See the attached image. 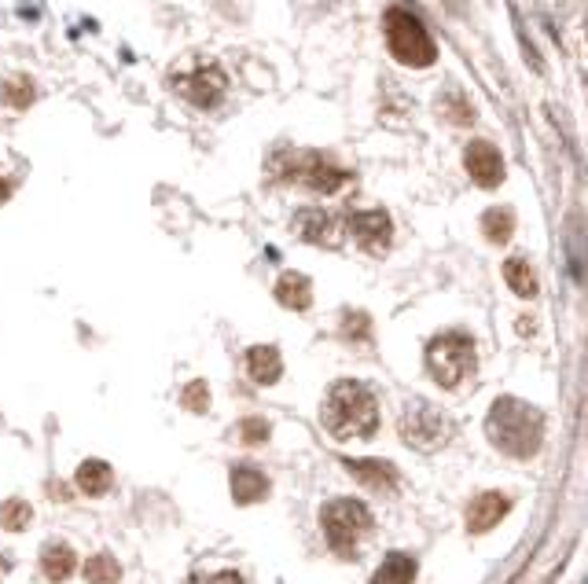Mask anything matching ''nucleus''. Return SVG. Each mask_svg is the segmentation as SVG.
Here are the masks:
<instances>
[{"mask_svg":"<svg viewBox=\"0 0 588 584\" xmlns=\"http://www.w3.org/2000/svg\"><path fill=\"white\" fill-rule=\"evenodd\" d=\"M320 419H324V430L335 441L372 438L375 430H379V405H375L372 390L364 382L342 379L324 397Z\"/></svg>","mask_w":588,"mask_h":584,"instance_id":"f257e3e1","label":"nucleus"},{"mask_svg":"<svg viewBox=\"0 0 588 584\" xmlns=\"http://www.w3.org/2000/svg\"><path fill=\"white\" fill-rule=\"evenodd\" d=\"M486 434L493 441V449H500L504 456L530 460L544 441V416L519 397H500L497 405L489 408Z\"/></svg>","mask_w":588,"mask_h":584,"instance_id":"f03ea898","label":"nucleus"},{"mask_svg":"<svg viewBox=\"0 0 588 584\" xmlns=\"http://www.w3.org/2000/svg\"><path fill=\"white\" fill-rule=\"evenodd\" d=\"M272 177L331 195L350 180V169H342L335 158L320 155V151H287V155L272 158Z\"/></svg>","mask_w":588,"mask_h":584,"instance_id":"7ed1b4c3","label":"nucleus"},{"mask_svg":"<svg viewBox=\"0 0 588 584\" xmlns=\"http://www.w3.org/2000/svg\"><path fill=\"white\" fill-rule=\"evenodd\" d=\"M478 357H475V342L464 335V331H445V335L430 338L427 346V368L434 375L438 386L445 390H456L460 382L475 371Z\"/></svg>","mask_w":588,"mask_h":584,"instance_id":"20e7f679","label":"nucleus"},{"mask_svg":"<svg viewBox=\"0 0 588 584\" xmlns=\"http://www.w3.org/2000/svg\"><path fill=\"white\" fill-rule=\"evenodd\" d=\"M386 30V45L394 52V59H401L405 67H430L438 48L430 41L427 26L419 23L416 15H408L405 8H390L383 19Z\"/></svg>","mask_w":588,"mask_h":584,"instance_id":"39448f33","label":"nucleus"},{"mask_svg":"<svg viewBox=\"0 0 588 584\" xmlns=\"http://www.w3.org/2000/svg\"><path fill=\"white\" fill-rule=\"evenodd\" d=\"M320 522H324V533L339 555H353V548L372 533V511L361 500H331L320 511Z\"/></svg>","mask_w":588,"mask_h":584,"instance_id":"423d86ee","label":"nucleus"},{"mask_svg":"<svg viewBox=\"0 0 588 584\" xmlns=\"http://www.w3.org/2000/svg\"><path fill=\"white\" fill-rule=\"evenodd\" d=\"M170 89L195 107H217L228 89V78L217 63H177L170 70Z\"/></svg>","mask_w":588,"mask_h":584,"instance_id":"0eeeda50","label":"nucleus"},{"mask_svg":"<svg viewBox=\"0 0 588 584\" xmlns=\"http://www.w3.org/2000/svg\"><path fill=\"white\" fill-rule=\"evenodd\" d=\"M401 438H405L408 449L434 452L449 441V419L441 416L434 405H427V401H416L405 412V419H401Z\"/></svg>","mask_w":588,"mask_h":584,"instance_id":"6e6552de","label":"nucleus"},{"mask_svg":"<svg viewBox=\"0 0 588 584\" xmlns=\"http://www.w3.org/2000/svg\"><path fill=\"white\" fill-rule=\"evenodd\" d=\"M342 232H350L357 239V247L368 250V254H386L390 236H394L390 217L383 210H353V214L342 217Z\"/></svg>","mask_w":588,"mask_h":584,"instance_id":"1a4fd4ad","label":"nucleus"},{"mask_svg":"<svg viewBox=\"0 0 588 584\" xmlns=\"http://www.w3.org/2000/svg\"><path fill=\"white\" fill-rule=\"evenodd\" d=\"M294 232L309 239L313 247H339L342 243V217L328 210H298L294 217Z\"/></svg>","mask_w":588,"mask_h":584,"instance_id":"9d476101","label":"nucleus"},{"mask_svg":"<svg viewBox=\"0 0 588 584\" xmlns=\"http://www.w3.org/2000/svg\"><path fill=\"white\" fill-rule=\"evenodd\" d=\"M464 166H467V173L475 177V184H482V188H497L500 180H504V158H500V151L489 144V140L467 144Z\"/></svg>","mask_w":588,"mask_h":584,"instance_id":"9b49d317","label":"nucleus"},{"mask_svg":"<svg viewBox=\"0 0 588 584\" xmlns=\"http://www.w3.org/2000/svg\"><path fill=\"white\" fill-rule=\"evenodd\" d=\"M508 496L504 493H482L471 500L467 507V533H486L500 522V518L508 515Z\"/></svg>","mask_w":588,"mask_h":584,"instance_id":"f8f14e48","label":"nucleus"},{"mask_svg":"<svg viewBox=\"0 0 588 584\" xmlns=\"http://www.w3.org/2000/svg\"><path fill=\"white\" fill-rule=\"evenodd\" d=\"M280 371H283V360H280V349H276V346L247 349V375H250V382H258V386H272V382L280 379Z\"/></svg>","mask_w":588,"mask_h":584,"instance_id":"ddd939ff","label":"nucleus"},{"mask_svg":"<svg viewBox=\"0 0 588 584\" xmlns=\"http://www.w3.org/2000/svg\"><path fill=\"white\" fill-rule=\"evenodd\" d=\"M269 496V478L258 467H236L232 471V500L236 504H258Z\"/></svg>","mask_w":588,"mask_h":584,"instance_id":"4468645a","label":"nucleus"},{"mask_svg":"<svg viewBox=\"0 0 588 584\" xmlns=\"http://www.w3.org/2000/svg\"><path fill=\"white\" fill-rule=\"evenodd\" d=\"M346 471H350L357 482L368 485V489H379V493L397 485V471L386 460H346Z\"/></svg>","mask_w":588,"mask_h":584,"instance_id":"2eb2a0df","label":"nucleus"},{"mask_svg":"<svg viewBox=\"0 0 588 584\" xmlns=\"http://www.w3.org/2000/svg\"><path fill=\"white\" fill-rule=\"evenodd\" d=\"M276 302L287 305V309H309L313 305V287L302 272H283L280 280H276Z\"/></svg>","mask_w":588,"mask_h":584,"instance_id":"dca6fc26","label":"nucleus"},{"mask_svg":"<svg viewBox=\"0 0 588 584\" xmlns=\"http://www.w3.org/2000/svg\"><path fill=\"white\" fill-rule=\"evenodd\" d=\"M74 566H78V555H74L70 544H59V540L45 544V551H41V570H45L48 581H67L70 573H74Z\"/></svg>","mask_w":588,"mask_h":584,"instance_id":"f3484780","label":"nucleus"},{"mask_svg":"<svg viewBox=\"0 0 588 584\" xmlns=\"http://www.w3.org/2000/svg\"><path fill=\"white\" fill-rule=\"evenodd\" d=\"M111 482H114L111 463H103V460H85V463L78 467V489H81V493L103 496L107 489H111Z\"/></svg>","mask_w":588,"mask_h":584,"instance_id":"a211bd4d","label":"nucleus"},{"mask_svg":"<svg viewBox=\"0 0 588 584\" xmlns=\"http://www.w3.org/2000/svg\"><path fill=\"white\" fill-rule=\"evenodd\" d=\"M412 577H416V562L408 559V555H401V551H394V555H386L379 562L372 584H412Z\"/></svg>","mask_w":588,"mask_h":584,"instance_id":"6ab92c4d","label":"nucleus"},{"mask_svg":"<svg viewBox=\"0 0 588 584\" xmlns=\"http://www.w3.org/2000/svg\"><path fill=\"white\" fill-rule=\"evenodd\" d=\"M482 232H486L489 243H508L511 232H515V214L508 206H493L482 214Z\"/></svg>","mask_w":588,"mask_h":584,"instance_id":"aec40b11","label":"nucleus"},{"mask_svg":"<svg viewBox=\"0 0 588 584\" xmlns=\"http://www.w3.org/2000/svg\"><path fill=\"white\" fill-rule=\"evenodd\" d=\"M504 280L511 283V291L519 298H533L537 294V276H533V265L526 258H511L504 265Z\"/></svg>","mask_w":588,"mask_h":584,"instance_id":"412c9836","label":"nucleus"},{"mask_svg":"<svg viewBox=\"0 0 588 584\" xmlns=\"http://www.w3.org/2000/svg\"><path fill=\"white\" fill-rule=\"evenodd\" d=\"M0 100L8 103V107H15V111H23V107H30V103H34V81L23 78V74L4 78V81H0Z\"/></svg>","mask_w":588,"mask_h":584,"instance_id":"4be33fe9","label":"nucleus"},{"mask_svg":"<svg viewBox=\"0 0 588 584\" xmlns=\"http://www.w3.org/2000/svg\"><path fill=\"white\" fill-rule=\"evenodd\" d=\"M30 518H34V511L26 500H4L0 504V529H8V533H23L30 526Z\"/></svg>","mask_w":588,"mask_h":584,"instance_id":"5701e85b","label":"nucleus"},{"mask_svg":"<svg viewBox=\"0 0 588 584\" xmlns=\"http://www.w3.org/2000/svg\"><path fill=\"white\" fill-rule=\"evenodd\" d=\"M85 577H89V584H114L122 577V570H118V562H114L107 551H100V555H92V559L85 562Z\"/></svg>","mask_w":588,"mask_h":584,"instance_id":"b1692460","label":"nucleus"},{"mask_svg":"<svg viewBox=\"0 0 588 584\" xmlns=\"http://www.w3.org/2000/svg\"><path fill=\"white\" fill-rule=\"evenodd\" d=\"M206 401H210L206 382H192V386H184V390H181V405L192 408V412H206Z\"/></svg>","mask_w":588,"mask_h":584,"instance_id":"393cba45","label":"nucleus"},{"mask_svg":"<svg viewBox=\"0 0 588 584\" xmlns=\"http://www.w3.org/2000/svg\"><path fill=\"white\" fill-rule=\"evenodd\" d=\"M236 430L247 445H261V441H269V423H265V419H243Z\"/></svg>","mask_w":588,"mask_h":584,"instance_id":"a878e982","label":"nucleus"},{"mask_svg":"<svg viewBox=\"0 0 588 584\" xmlns=\"http://www.w3.org/2000/svg\"><path fill=\"white\" fill-rule=\"evenodd\" d=\"M210 584H243V577H239L236 570H225V573H217V577H210Z\"/></svg>","mask_w":588,"mask_h":584,"instance_id":"bb28decb","label":"nucleus"},{"mask_svg":"<svg viewBox=\"0 0 588 584\" xmlns=\"http://www.w3.org/2000/svg\"><path fill=\"white\" fill-rule=\"evenodd\" d=\"M8 195H12V184H8V177H0V203H8Z\"/></svg>","mask_w":588,"mask_h":584,"instance_id":"cd10ccee","label":"nucleus"},{"mask_svg":"<svg viewBox=\"0 0 588 584\" xmlns=\"http://www.w3.org/2000/svg\"><path fill=\"white\" fill-rule=\"evenodd\" d=\"M12 570V566H8V559H4V555H0V577H4V573Z\"/></svg>","mask_w":588,"mask_h":584,"instance_id":"c85d7f7f","label":"nucleus"}]
</instances>
